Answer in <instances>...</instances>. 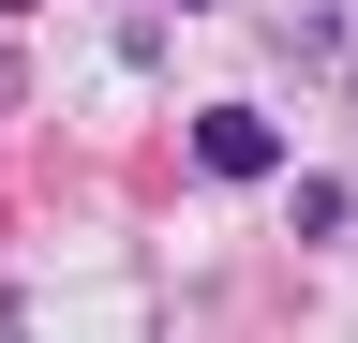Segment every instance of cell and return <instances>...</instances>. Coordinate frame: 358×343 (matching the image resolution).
<instances>
[{
    "label": "cell",
    "mask_w": 358,
    "mask_h": 343,
    "mask_svg": "<svg viewBox=\"0 0 358 343\" xmlns=\"http://www.w3.org/2000/svg\"><path fill=\"white\" fill-rule=\"evenodd\" d=\"M194 164H209V180H268V164H284L268 105H209V119H194Z\"/></svg>",
    "instance_id": "cell-1"
},
{
    "label": "cell",
    "mask_w": 358,
    "mask_h": 343,
    "mask_svg": "<svg viewBox=\"0 0 358 343\" xmlns=\"http://www.w3.org/2000/svg\"><path fill=\"white\" fill-rule=\"evenodd\" d=\"M343 224H358V194H343V180H299V239H313V254H329Z\"/></svg>",
    "instance_id": "cell-2"
},
{
    "label": "cell",
    "mask_w": 358,
    "mask_h": 343,
    "mask_svg": "<svg viewBox=\"0 0 358 343\" xmlns=\"http://www.w3.org/2000/svg\"><path fill=\"white\" fill-rule=\"evenodd\" d=\"M0 105H15V60H0Z\"/></svg>",
    "instance_id": "cell-3"
}]
</instances>
